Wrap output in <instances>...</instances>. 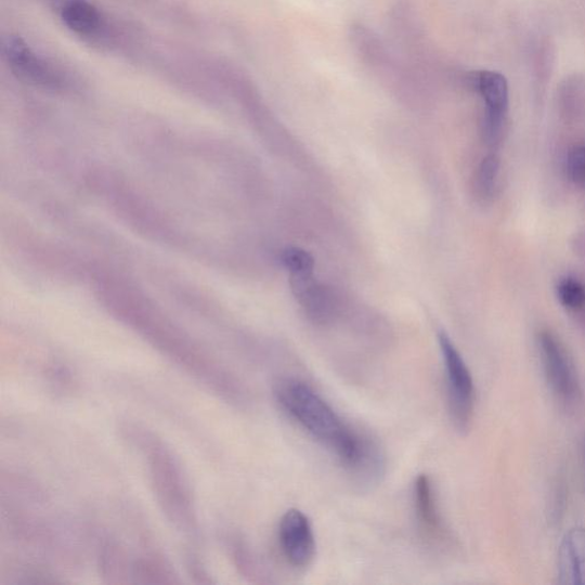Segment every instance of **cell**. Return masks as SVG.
I'll use <instances>...</instances> for the list:
<instances>
[{
    "label": "cell",
    "instance_id": "obj_1",
    "mask_svg": "<svg viewBox=\"0 0 585 585\" xmlns=\"http://www.w3.org/2000/svg\"><path fill=\"white\" fill-rule=\"evenodd\" d=\"M274 394L289 419L336 456L352 483L366 490L381 483L386 457L378 442L347 424L315 389L302 380L283 378L275 384Z\"/></svg>",
    "mask_w": 585,
    "mask_h": 585
},
{
    "label": "cell",
    "instance_id": "obj_2",
    "mask_svg": "<svg viewBox=\"0 0 585 585\" xmlns=\"http://www.w3.org/2000/svg\"><path fill=\"white\" fill-rule=\"evenodd\" d=\"M445 368L447 404L451 420L458 432L470 429L473 419L476 391L471 372L461 353L445 332L438 334Z\"/></svg>",
    "mask_w": 585,
    "mask_h": 585
},
{
    "label": "cell",
    "instance_id": "obj_3",
    "mask_svg": "<svg viewBox=\"0 0 585 585\" xmlns=\"http://www.w3.org/2000/svg\"><path fill=\"white\" fill-rule=\"evenodd\" d=\"M537 346L547 381L557 399L568 407L582 401V389L574 363L566 347L549 330H541Z\"/></svg>",
    "mask_w": 585,
    "mask_h": 585
},
{
    "label": "cell",
    "instance_id": "obj_4",
    "mask_svg": "<svg viewBox=\"0 0 585 585\" xmlns=\"http://www.w3.org/2000/svg\"><path fill=\"white\" fill-rule=\"evenodd\" d=\"M280 547L288 566L304 571L316 557V537L309 518L299 509L287 510L278 529Z\"/></svg>",
    "mask_w": 585,
    "mask_h": 585
},
{
    "label": "cell",
    "instance_id": "obj_5",
    "mask_svg": "<svg viewBox=\"0 0 585 585\" xmlns=\"http://www.w3.org/2000/svg\"><path fill=\"white\" fill-rule=\"evenodd\" d=\"M413 505L417 528H419L424 538L437 547L445 545L448 532L441 510H439L435 492L429 476L420 474L415 479Z\"/></svg>",
    "mask_w": 585,
    "mask_h": 585
},
{
    "label": "cell",
    "instance_id": "obj_6",
    "mask_svg": "<svg viewBox=\"0 0 585 585\" xmlns=\"http://www.w3.org/2000/svg\"><path fill=\"white\" fill-rule=\"evenodd\" d=\"M289 283L292 295L312 323L328 325L336 318L338 302L330 288L318 283L313 275L289 277Z\"/></svg>",
    "mask_w": 585,
    "mask_h": 585
},
{
    "label": "cell",
    "instance_id": "obj_7",
    "mask_svg": "<svg viewBox=\"0 0 585 585\" xmlns=\"http://www.w3.org/2000/svg\"><path fill=\"white\" fill-rule=\"evenodd\" d=\"M6 56L12 69L21 78L44 88L56 89L61 86V77L56 72L46 61L39 58L23 40L10 39Z\"/></svg>",
    "mask_w": 585,
    "mask_h": 585
},
{
    "label": "cell",
    "instance_id": "obj_8",
    "mask_svg": "<svg viewBox=\"0 0 585 585\" xmlns=\"http://www.w3.org/2000/svg\"><path fill=\"white\" fill-rule=\"evenodd\" d=\"M469 87L483 98L484 117L507 119L509 110V86L507 78L499 73L482 70L470 73Z\"/></svg>",
    "mask_w": 585,
    "mask_h": 585
},
{
    "label": "cell",
    "instance_id": "obj_9",
    "mask_svg": "<svg viewBox=\"0 0 585 585\" xmlns=\"http://www.w3.org/2000/svg\"><path fill=\"white\" fill-rule=\"evenodd\" d=\"M558 576L562 584H585V529L571 530L558 552Z\"/></svg>",
    "mask_w": 585,
    "mask_h": 585
},
{
    "label": "cell",
    "instance_id": "obj_10",
    "mask_svg": "<svg viewBox=\"0 0 585 585\" xmlns=\"http://www.w3.org/2000/svg\"><path fill=\"white\" fill-rule=\"evenodd\" d=\"M62 18L69 29L81 36H93L103 26L101 14L86 0H73L62 11Z\"/></svg>",
    "mask_w": 585,
    "mask_h": 585
},
{
    "label": "cell",
    "instance_id": "obj_11",
    "mask_svg": "<svg viewBox=\"0 0 585 585\" xmlns=\"http://www.w3.org/2000/svg\"><path fill=\"white\" fill-rule=\"evenodd\" d=\"M499 166V158L495 154L487 155L480 162L474 184L479 197L487 199L494 195L498 181Z\"/></svg>",
    "mask_w": 585,
    "mask_h": 585
},
{
    "label": "cell",
    "instance_id": "obj_12",
    "mask_svg": "<svg viewBox=\"0 0 585 585\" xmlns=\"http://www.w3.org/2000/svg\"><path fill=\"white\" fill-rule=\"evenodd\" d=\"M556 290L562 307L571 311L585 309V285L581 281L573 277L562 278Z\"/></svg>",
    "mask_w": 585,
    "mask_h": 585
},
{
    "label": "cell",
    "instance_id": "obj_13",
    "mask_svg": "<svg viewBox=\"0 0 585 585\" xmlns=\"http://www.w3.org/2000/svg\"><path fill=\"white\" fill-rule=\"evenodd\" d=\"M289 277L310 276L315 271V260L307 250L299 247H288L282 255Z\"/></svg>",
    "mask_w": 585,
    "mask_h": 585
},
{
    "label": "cell",
    "instance_id": "obj_14",
    "mask_svg": "<svg viewBox=\"0 0 585 585\" xmlns=\"http://www.w3.org/2000/svg\"><path fill=\"white\" fill-rule=\"evenodd\" d=\"M567 173L575 185L585 187V144H577L570 150L567 157Z\"/></svg>",
    "mask_w": 585,
    "mask_h": 585
}]
</instances>
